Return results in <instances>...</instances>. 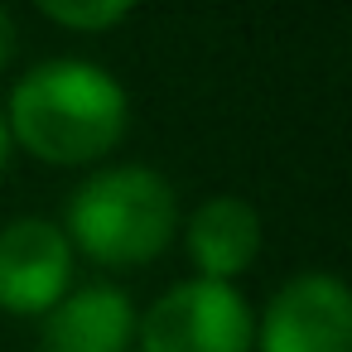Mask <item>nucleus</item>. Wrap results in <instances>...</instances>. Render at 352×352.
I'll return each instance as SVG.
<instances>
[{
	"mask_svg": "<svg viewBox=\"0 0 352 352\" xmlns=\"http://www.w3.org/2000/svg\"><path fill=\"white\" fill-rule=\"evenodd\" d=\"M0 111H6L10 145L58 169L107 160L131 126L126 87L87 58H49L30 68Z\"/></svg>",
	"mask_w": 352,
	"mask_h": 352,
	"instance_id": "1",
	"label": "nucleus"
},
{
	"mask_svg": "<svg viewBox=\"0 0 352 352\" xmlns=\"http://www.w3.org/2000/svg\"><path fill=\"white\" fill-rule=\"evenodd\" d=\"M58 227L73 256H87L102 270H140L174 241L179 198L150 164H107L73 188Z\"/></svg>",
	"mask_w": 352,
	"mask_h": 352,
	"instance_id": "2",
	"label": "nucleus"
},
{
	"mask_svg": "<svg viewBox=\"0 0 352 352\" xmlns=\"http://www.w3.org/2000/svg\"><path fill=\"white\" fill-rule=\"evenodd\" d=\"M256 309L236 285L179 280L135 318V352H251Z\"/></svg>",
	"mask_w": 352,
	"mask_h": 352,
	"instance_id": "3",
	"label": "nucleus"
},
{
	"mask_svg": "<svg viewBox=\"0 0 352 352\" xmlns=\"http://www.w3.org/2000/svg\"><path fill=\"white\" fill-rule=\"evenodd\" d=\"M251 352H352V294L333 270L289 275L256 314Z\"/></svg>",
	"mask_w": 352,
	"mask_h": 352,
	"instance_id": "4",
	"label": "nucleus"
},
{
	"mask_svg": "<svg viewBox=\"0 0 352 352\" xmlns=\"http://www.w3.org/2000/svg\"><path fill=\"white\" fill-rule=\"evenodd\" d=\"M73 246L49 217H15L0 227V309L15 318H44L73 289Z\"/></svg>",
	"mask_w": 352,
	"mask_h": 352,
	"instance_id": "5",
	"label": "nucleus"
},
{
	"mask_svg": "<svg viewBox=\"0 0 352 352\" xmlns=\"http://www.w3.org/2000/svg\"><path fill=\"white\" fill-rule=\"evenodd\" d=\"M135 304L121 285H73L39 323V352H135Z\"/></svg>",
	"mask_w": 352,
	"mask_h": 352,
	"instance_id": "6",
	"label": "nucleus"
},
{
	"mask_svg": "<svg viewBox=\"0 0 352 352\" xmlns=\"http://www.w3.org/2000/svg\"><path fill=\"white\" fill-rule=\"evenodd\" d=\"M184 227V251L193 261L198 280H222L236 285V275H246L261 256V212L236 198V193H217L208 203H198L188 217H179Z\"/></svg>",
	"mask_w": 352,
	"mask_h": 352,
	"instance_id": "7",
	"label": "nucleus"
},
{
	"mask_svg": "<svg viewBox=\"0 0 352 352\" xmlns=\"http://www.w3.org/2000/svg\"><path fill=\"white\" fill-rule=\"evenodd\" d=\"M140 0H34V10L63 30H78V34H102L111 25H121Z\"/></svg>",
	"mask_w": 352,
	"mask_h": 352,
	"instance_id": "8",
	"label": "nucleus"
},
{
	"mask_svg": "<svg viewBox=\"0 0 352 352\" xmlns=\"http://www.w3.org/2000/svg\"><path fill=\"white\" fill-rule=\"evenodd\" d=\"M10 54H15V20L6 10V0H0V68L10 63Z\"/></svg>",
	"mask_w": 352,
	"mask_h": 352,
	"instance_id": "9",
	"label": "nucleus"
},
{
	"mask_svg": "<svg viewBox=\"0 0 352 352\" xmlns=\"http://www.w3.org/2000/svg\"><path fill=\"white\" fill-rule=\"evenodd\" d=\"M6 155H10V131H6V111H0V169H6Z\"/></svg>",
	"mask_w": 352,
	"mask_h": 352,
	"instance_id": "10",
	"label": "nucleus"
}]
</instances>
